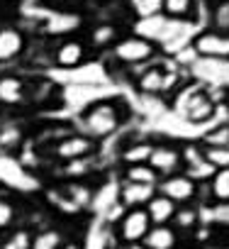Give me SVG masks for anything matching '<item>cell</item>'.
Returning <instances> with one entry per match:
<instances>
[{
    "label": "cell",
    "instance_id": "cell-7",
    "mask_svg": "<svg viewBox=\"0 0 229 249\" xmlns=\"http://www.w3.org/2000/svg\"><path fill=\"white\" fill-rule=\"evenodd\" d=\"M193 49H195V54H200L205 59H219V61L229 59V35L207 30L193 39Z\"/></svg>",
    "mask_w": 229,
    "mask_h": 249
},
{
    "label": "cell",
    "instance_id": "cell-10",
    "mask_svg": "<svg viewBox=\"0 0 229 249\" xmlns=\"http://www.w3.org/2000/svg\"><path fill=\"white\" fill-rule=\"evenodd\" d=\"M144 210H147L151 225H171V220H173L178 205H176L171 198H166V196H161V193L156 191V196L144 205Z\"/></svg>",
    "mask_w": 229,
    "mask_h": 249
},
{
    "label": "cell",
    "instance_id": "cell-17",
    "mask_svg": "<svg viewBox=\"0 0 229 249\" xmlns=\"http://www.w3.org/2000/svg\"><path fill=\"white\" fill-rule=\"evenodd\" d=\"M0 100L3 103H20L25 100V81L15 76H3L0 78Z\"/></svg>",
    "mask_w": 229,
    "mask_h": 249
},
{
    "label": "cell",
    "instance_id": "cell-31",
    "mask_svg": "<svg viewBox=\"0 0 229 249\" xmlns=\"http://www.w3.org/2000/svg\"><path fill=\"white\" fill-rule=\"evenodd\" d=\"M68 193H71V196H73V200H78L81 205H88V203H90V191H88L85 186H81V183L68 186Z\"/></svg>",
    "mask_w": 229,
    "mask_h": 249
},
{
    "label": "cell",
    "instance_id": "cell-23",
    "mask_svg": "<svg viewBox=\"0 0 229 249\" xmlns=\"http://www.w3.org/2000/svg\"><path fill=\"white\" fill-rule=\"evenodd\" d=\"M202 157L214 171L229 169V147H202Z\"/></svg>",
    "mask_w": 229,
    "mask_h": 249
},
{
    "label": "cell",
    "instance_id": "cell-14",
    "mask_svg": "<svg viewBox=\"0 0 229 249\" xmlns=\"http://www.w3.org/2000/svg\"><path fill=\"white\" fill-rule=\"evenodd\" d=\"M81 22H83V18L76 15V13H56V15L49 18L47 32H49V35H56V37L71 35V32H76V30L81 27Z\"/></svg>",
    "mask_w": 229,
    "mask_h": 249
},
{
    "label": "cell",
    "instance_id": "cell-25",
    "mask_svg": "<svg viewBox=\"0 0 229 249\" xmlns=\"http://www.w3.org/2000/svg\"><path fill=\"white\" fill-rule=\"evenodd\" d=\"M212 30L229 35V0H219L212 8Z\"/></svg>",
    "mask_w": 229,
    "mask_h": 249
},
{
    "label": "cell",
    "instance_id": "cell-2",
    "mask_svg": "<svg viewBox=\"0 0 229 249\" xmlns=\"http://www.w3.org/2000/svg\"><path fill=\"white\" fill-rule=\"evenodd\" d=\"M85 130L93 137H107L117 130L120 124V112L112 103H98L85 112Z\"/></svg>",
    "mask_w": 229,
    "mask_h": 249
},
{
    "label": "cell",
    "instance_id": "cell-15",
    "mask_svg": "<svg viewBox=\"0 0 229 249\" xmlns=\"http://www.w3.org/2000/svg\"><path fill=\"white\" fill-rule=\"evenodd\" d=\"M117 39H120V30H117V25H112V22H100L90 32V47H95V49L114 47Z\"/></svg>",
    "mask_w": 229,
    "mask_h": 249
},
{
    "label": "cell",
    "instance_id": "cell-29",
    "mask_svg": "<svg viewBox=\"0 0 229 249\" xmlns=\"http://www.w3.org/2000/svg\"><path fill=\"white\" fill-rule=\"evenodd\" d=\"M13 220H15V208H13V203H8L5 198H0V230L10 227Z\"/></svg>",
    "mask_w": 229,
    "mask_h": 249
},
{
    "label": "cell",
    "instance_id": "cell-30",
    "mask_svg": "<svg viewBox=\"0 0 229 249\" xmlns=\"http://www.w3.org/2000/svg\"><path fill=\"white\" fill-rule=\"evenodd\" d=\"M20 130H15V127H10V130H3L0 132V147L3 149H13V147H17L20 144Z\"/></svg>",
    "mask_w": 229,
    "mask_h": 249
},
{
    "label": "cell",
    "instance_id": "cell-6",
    "mask_svg": "<svg viewBox=\"0 0 229 249\" xmlns=\"http://www.w3.org/2000/svg\"><path fill=\"white\" fill-rule=\"evenodd\" d=\"M149 230H151V220H149L144 208H132L120 220V237L127 244H139Z\"/></svg>",
    "mask_w": 229,
    "mask_h": 249
},
{
    "label": "cell",
    "instance_id": "cell-26",
    "mask_svg": "<svg viewBox=\"0 0 229 249\" xmlns=\"http://www.w3.org/2000/svg\"><path fill=\"white\" fill-rule=\"evenodd\" d=\"M132 8H134V15L139 20L154 18V15H161V0H134Z\"/></svg>",
    "mask_w": 229,
    "mask_h": 249
},
{
    "label": "cell",
    "instance_id": "cell-24",
    "mask_svg": "<svg viewBox=\"0 0 229 249\" xmlns=\"http://www.w3.org/2000/svg\"><path fill=\"white\" fill-rule=\"evenodd\" d=\"M151 149H154V144H149V142H137V144H132L130 149H125V161L132 166V164H147L149 161V157H151Z\"/></svg>",
    "mask_w": 229,
    "mask_h": 249
},
{
    "label": "cell",
    "instance_id": "cell-8",
    "mask_svg": "<svg viewBox=\"0 0 229 249\" xmlns=\"http://www.w3.org/2000/svg\"><path fill=\"white\" fill-rule=\"evenodd\" d=\"M85 54H88L85 42L68 37V39H64V42L56 44V49L51 54V61L56 66H61V69H76V66H81L85 61Z\"/></svg>",
    "mask_w": 229,
    "mask_h": 249
},
{
    "label": "cell",
    "instance_id": "cell-9",
    "mask_svg": "<svg viewBox=\"0 0 229 249\" xmlns=\"http://www.w3.org/2000/svg\"><path fill=\"white\" fill-rule=\"evenodd\" d=\"M93 149H95L93 140H88L83 135H73V137H66L64 142H59L54 147V154L61 157L64 161H76V159H85Z\"/></svg>",
    "mask_w": 229,
    "mask_h": 249
},
{
    "label": "cell",
    "instance_id": "cell-28",
    "mask_svg": "<svg viewBox=\"0 0 229 249\" xmlns=\"http://www.w3.org/2000/svg\"><path fill=\"white\" fill-rule=\"evenodd\" d=\"M30 244H32V234L25 232V230H20V232H15V234L3 244V249H30Z\"/></svg>",
    "mask_w": 229,
    "mask_h": 249
},
{
    "label": "cell",
    "instance_id": "cell-22",
    "mask_svg": "<svg viewBox=\"0 0 229 249\" xmlns=\"http://www.w3.org/2000/svg\"><path fill=\"white\" fill-rule=\"evenodd\" d=\"M173 230L178 232V230H193L195 225H197V210L188 203V205H178V210H176V215H173Z\"/></svg>",
    "mask_w": 229,
    "mask_h": 249
},
{
    "label": "cell",
    "instance_id": "cell-33",
    "mask_svg": "<svg viewBox=\"0 0 229 249\" xmlns=\"http://www.w3.org/2000/svg\"><path fill=\"white\" fill-rule=\"evenodd\" d=\"M217 3H219V0H217Z\"/></svg>",
    "mask_w": 229,
    "mask_h": 249
},
{
    "label": "cell",
    "instance_id": "cell-1",
    "mask_svg": "<svg viewBox=\"0 0 229 249\" xmlns=\"http://www.w3.org/2000/svg\"><path fill=\"white\" fill-rule=\"evenodd\" d=\"M112 54H114V59H117V61L134 66V64L149 61L156 54V44L149 42V39H144V37H139V35H130V37L117 39V44L112 47Z\"/></svg>",
    "mask_w": 229,
    "mask_h": 249
},
{
    "label": "cell",
    "instance_id": "cell-18",
    "mask_svg": "<svg viewBox=\"0 0 229 249\" xmlns=\"http://www.w3.org/2000/svg\"><path fill=\"white\" fill-rule=\"evenodd\" d=\"M164 76H166V71L159 69V66L147 69L139 76V90H144V93H164Z\"/></svg>",
    "mask_w": 229,
    "mask_h": 249
},
{
    "label": "cell",
    "instance_id": "cell-19",
    "mask_svg": "<svg viewBox=\"0 0 229 249\" xmlns=\"http://www.w3.org/2000/svg\"><path fill=\"white\" fill-rule=\"evenodd\" d=\"M125 178H127L130 183H149V186H156V183L161 181L159 174H156L149 164H132V166H127Z\"/></svg>",
    "mask_w": 229,
    "mask_h": 249
},
{
    "label": "cell",
    "instance_id": "cell-11",
    "mask_svg": "<svg viewBox=\"0 0 229 249\" xmlns=\"http://www.w3.org/2000/svg\"><path fill=\"white\" fill-rule=\"evenodd\" d=\"M25 35L17 27H0V61H10L25 52Z\"/></svg>",
    "mask_w": 229,
    "mask_h": 249
},
{
    "label": "cell",
    "instance_id": "cell-4",
    "mask_svg": "<svg viewBox=\"0 0 229 249\" xmlns=\"http://www.w3.org/2000/svg\"><path fill=\"white\" fill-rule=\"evenodd\" d=\"M156 191L166 198H171L176 205H188L195 196H197V181H193L188 174H173L166 176L164 181L156 183Z\"/></svg>",
    "mask_w": 229,
    "mask_h": 249
},
{
    "label": "cell",
    "instance_id": "cell-5",
    "mask_svg": "<svg viewBox=\"0 0 229 249\" xmlns=\"http://www.w3.org/2000/svg\"><path fill=\"white\" fill-rule=\"evenodd\" d=\"M147 164L159 174V178H161V176L166 178V176L180 174V169H183V157H180V149L173 147V144H154L151 157H149Z\"/></svg>",
    "mask_w": 229,
    "mask_h": 249
},
{
    "label": "cell",
    "instance_id": "cell-21",
    "mask_svg": "<svg viewBox=\"0 0 229 249\" xmlns=\"http://www.w3.org/2000/svg\"><path fill=\"white\" fill-rule=\"evenodd\" d=\"M210 188H212V196L219 203H229V169L214 171L212 178H210Z\"/></svg>",
    "mask_w": 229,
    "mask_h": 249
},
{
    "label": "cell",
    "instance_id": "cell-12",
    "mask_svg": "<svg viewBox=\"0 0 229 249\" xmlns=\"http://www.w3.org/2000/svg\"><path fill=\"white\" fill-rule=\"evenodd\" d=\"M156 196V186H149V183H125L122 191H120V198L122 203L127 205V210L132 208H144L151 198Z\"/></svg>",
    "mask_w": 229,
    "mask_h": 249
},
{
    "label": "cell",
    "instance_id": "cell-3",
    "mask_svg": "<svg viewBox=\"0 0 229 249\" xmlns=\"http://www.w3.org/2000/svg\"><path fill=\"white\" fill-rule=\"evenodd\" d=\"M178 110L190 120V122H205L212 117L214 112V100L197 86L188 88L185 93H180L178 98Z\"/></svg>",
    "mask_w": 229,
    "mask_h": 249
},
{
    "label": "cell",
    "instance_id": "cell-27",
    "mask_svg": "<svg viewBox=\"0 0 229 249\" xmlns=\"http://www.w3.org/2000/svg\"><path fill=\"white\" fill-rule=\"evenodd\" d=\"M202 147H229V124H219L217 130L207 132Z\"/></svg>",
    "mask_w": 229,
    "mask_h": 249
},
{
    "label": "cell",
    "instance_id": "cell-20",
    "mask_svg": "<svg viewBox=\"0 0 229 249\" xmlns=\"http://www.w3.org/2000/svg\"><path fill=\"white\" fill-rule=\"evenodd\" d=\"M64 247V232L59 230H44L32 237L30 249H61Z\"/></svg>",
    "mask_w": 229,
    "mask_h": 249
},
{
    "label": "cell",
    "instance_id": "cell-32",
    "mask_svg": "<svg viewBox=\"0 0 229 249\" xmlns=\"http://www.w3.org/2000/svg\"><path fill=\"white\" fill-rule=\"evenodd\" d=\"M127 249H149V247H144V244H142V242H139V244H130V247H127Z\"/></svg>",
    "mask_w": 229,
    "mask_h": 249
},
{
    "label": "cell",
    "instance_id": "cell-16",
    "mask_svg": "<svg viewBox=\"0 0 229 249\" xmlns=\"http://www.w3.org/2000/svg\"><path fill=\"white\" fill-rule=\"evenodd\" d=\"M161 13L168 20H190L195 13V0H161Z\"/></svg>",
    "mask_w": 229,
    "mask_h": 249
},
{
    "label": "cell",
    "instance_id": "cell-13",
    "mask_svg": "<svg viewBox=\"0 0 229 249\" xmlns=\"http://www.w3.org/2000/svg\"><path fill=\"white\" fill-rule=\"evenodd\" d=\"M142 244L149 247V249H176L178 247V232L171 225H151V230L147 232Z\"/></svg>",
    "mask_w": 229,
    "mask_h": 249
}]
</instances>
